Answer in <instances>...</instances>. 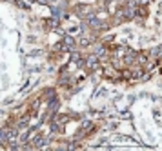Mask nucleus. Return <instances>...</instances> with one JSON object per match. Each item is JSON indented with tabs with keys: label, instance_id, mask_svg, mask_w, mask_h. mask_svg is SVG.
I'll use <instances>...</instances> for the list:
<instances>
[{
	"label": "nucleus",
	"instance_id": "obj_1",
	"mask_svg": "<svg viewBox=\"0 0 162 151\" xmlns=\"http://www.w3.org/2000/svg\"><path fill=\"white\" fill-rule=\"evenodd\" d=\"M87 22H89V26H91V28H102V26H104V24L100 22V20H99V18H95V16H91V15L87 16Z\"/></svg>",
	"mask_w": 162,
	"mask_h": 151
},
{
	"label": "nucleus",
	"instance_id": "obj_2",
	"mask_svg": "<svg viewBox=\"0 0 162 151\" xmlns=\"http://www.w3.org/2000/svg\"><path fill=\"white\" fill-rule=\"evenodd\" d=\"M87 66H89V69H97L99 68V58L93 55V57H89L87 58Z\"/></svg>",
	"mask_w": 162,
	"mask_h": 151
},
{
	"label": "nucleus",
	"instance_id": "obj_3",
	"mask_svg": "<svg viewBox=\"0 0 162 151\" xmlns=\"http://www.w3.org/2000/svg\"><path fill=\"white\" fill-rule=\"evenodd\" d=\"M46 142H48V138H44V137H37V138L33 140V147H40V146H44Z\"/></svg>",
	"mask_w": 162,
	"mask_h": 151
},
{
	"label": "nucleus",
	"instance_id": "obj_4",
	"mask_svg": "<svg viewBox=\"0 0 162 151\" xmlns=\"http://www.w3.org/2000/svg\"><path fill=\"white\" fill-rule=\"evenodd\" d=\"M16 137H18V131H16V129H9V131H7V142H13Z\"/></svg>",
	"mask_w": 162,
	"mask_h": 151
},
{
	"label": "nucleus",
	"instance_id": "obj_5",
	"mask_svg": "<svg viewBox=\"0 0 162 151\" xmlns=\"http://www.w3.org/2000/svg\"><path fill=\"white\" fill-rule=\"evenodd\" d=\"M48 107H49V111H55L57 107H58V100H57V98L53 97V98L49 100V106H48Z\"/></svg>",
	"mask_w": 162,
	"mask_h": 151
},
{
	"label": "nucleus",
	"instance_id": "obj_6",
	"mask_svg": "<svg viewBox=\"0 0 162 151\" xmlns=\"http://www.w3.org/2000/svg\"><path fill=\"white\" fill-rule=\"evenodd\" d=\"M6 142H7V131L0 129V144H6Z\"/></svg>",
	"mask_w": 162,
	"mask_h": 151
},
{
	"label": "nucleus",
	"instance_id": "obj_7",
	"mask_svg": "<svg viewBox=\"0 0 162 151\" xmlns=\"http://www.w3.org/2000/svg\"><path fill=\"white\" fill-rule=\"evenodd\" d=\"M24 126H28V117H24V118H22V120L18 122V126H16V129H18V127H24Z\"/></svg>",
	"mask_w": 162,
	"mask_h": 151
},
{
	"label": "nucleus",
	"instance_id": "obj_8",
	"mask_svg": "<svg viewBox=\"0 0 162 151\" xmlns=\"http://www.w3.org/2000/svg\"><path fill=\"white\" fill-rule=\"evenodd\" d=\"M64 42H66V44H67V46H71V44H73V42H75V40H73L71 36H64Z\"/></svg>",
	"mask_w": 162,
	"mask_h": 151
},
{
	"label": "nucleus",
	"instance_id": "obj_9",
	"mask_svg": "<svg viewBox=\"0 0 162 151\" xmlns=\"http://www.w3.org/2000/svg\"><path fill=\"white\" fill-rule=\"evenodd\" d=\"M77 9H78V13H84V11H87V6H78Z\"/></svg>",
	"mask_w": 162,
	"mask_h": 151
}]
</instances>
